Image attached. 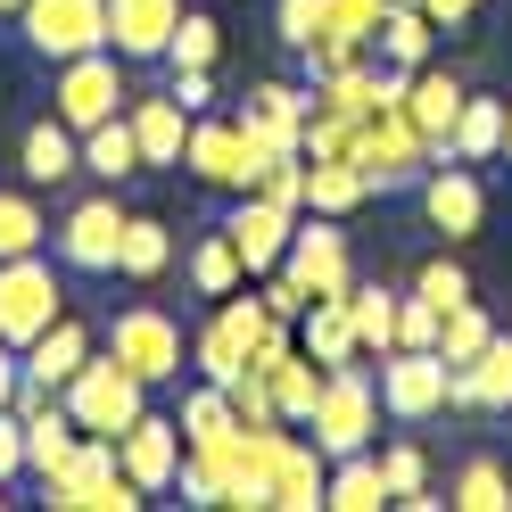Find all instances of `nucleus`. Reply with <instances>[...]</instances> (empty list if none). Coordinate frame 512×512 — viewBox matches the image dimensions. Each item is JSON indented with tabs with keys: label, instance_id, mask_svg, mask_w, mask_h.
Wrapping results in <instances>:
<instances>
[{
	"label": "nucleus",
	"instance_id": "nucleus-1",
	"mask_svg": "<svg viewBox=\"0 0 512 512\" xmlns=\"http://www.w3.org/2000/svg\"><path fill=\"white\" fill-rule=\"evenodd\" d=\"M306 430H314V446H323L331 463H339V455H364V446H372V430H380V380H372L364 356H347V364L323 372V397H314Z\"/></svg>",
	"mask_w": 512,
	"mask_h": 512
},
{
	"label": "nucleus",
	"instance_id": "nucleus-2",
	"mask_svg": "<svg viewBox=\"0 0 512 512\" xmlns=\"http://www.w3.org/2000/svg\"><path fill=\"white\" fill-rule=\"evenodd\" d=\"M42 504H50V512H141L149 496L124 479L116 438H91V430H83V446L42 479Z\"/></svg>",
	"mask_w": 512,
	"mask_h": 512
},
{
	"label": "nucleus",
	"instance_id": "nucleus-3",
	"mask_svg": "<svg viewBox=\"0 0 512 512\" xmlns=\"http://www.w3.org/2000/svg\"><path fill=\"white\" fill-rule=\"evenodd\" d=\"M58 397H67L75 430H91V438H124V430L149 413V380H141L133 364H116V356H100V347H91L83 372H75Z\"/></svg>",
	"mask_w": 512,
	"mask_h": 512
},
{
	"label": "nucleus",
	"instance_id": "nucleus-4",
	"mask_svg": "<svg viewBox=\"0 0 512 512\" xmlns=\"http://www.w3.org/2000/svg\"><path fill=\"white\" fill-rule=\"evenodd\" d=\"M347 157L364 166V182L389 199V190H422V174L438 166V149L413 133V116L405 108H372L364 124H356V141H347Z\"/></svg>",
	"mask_w": 512,
	"mask_h": 512
},
{
	"label": "nucleus",
	"instance_id": "nucleus-5",
	"mask_svg": "<svg viewBox=\"0 0 512 512\" xmlns=\"http://www.w3.org/2000/svg\"><path fill=\"white\" fill-rule=\"evenodd\" d=\"M58 314H67V281H58V265L34 248V256H0V339L17 347H34Z\"/></svg>",
	"mask_w": 512,
	"mask_h": 512
},
{
	"label": "nucleus",
	"instance_id": "nucleus-6",
	"mask_svg": "<svg viewBox=\"0 0 512 512\" xmlns=\"http://www.w3.org/2000/svg\"><path fill=\"white\" fill-rule=\"evenodd\" d=\"M124 207L116 190H91V199H75L67 215L50 223V256H58V273H116V248H124Z\"/></svg>",
	"mask_w": 512,
	"mask_h": 512
},
{
	"label": "nucleus",
	"instance_id": "nucleus-7",
	"mask_svg": "<svg viewBox=\"0 0 512 512\" xmlns=\"http://www.w3.org/2000/svg\"><path fill=\"white\" fill-rule=\"evenodd\" d=\"M124 108H133V83H124L116 50H83L67 67H50V116H67L75 133H91V124H108Z\"/></svg>",
	"mask_w": 512,
	"mask_h": 512
},
{
	"label": "nucleus",
	"instance_id": "nucleus-8",
	"mask_svg": "<svg viewBox=\"0 0 512 512\" xmlns=\"http://www.w3.org/2000/svg\"><path fill=\"white\" fill-rule=\"evenodd\" d=\"M108 356L133 364L149 389H174L190 347H182V323H174L166 306H116V314H108Z\"/></svg>",
	"mask_w": 512,
	"mask_h": 512
},
{
	"label": "nucleus",
	"instance_id": "nucleus-9",
	"mask_svg": "<svg viewBox=\"0 0 512 512\" xmlns=\"http://www.w3.org/2000/svg\"><path fill=\"white\" fill-rule=\"evenodd\" d=\"M17 34L42 67H67L83 50H108V0H25Z\"/></svg>",
	"mask_w": 512,
	"mask_h": 512
},
{
	"label": "nucleus",
	"instance_id": "nucleus-10",
	"mask_svg": "<svg viewBox=\"0 0 512 512\" xmlns=\"http://www.w3.org/2000/svg\"><path fill=\"white\" fill-rule=\"evenodd\" d=\"M372 380H380V413L405 422V430H422V422L446 413V356L438 347H389Z\"/></svg>",
	"mask_w": 512,
	"mask_h": 512
},
{
	"label": "nucleus",
	"instance_id": "nucleus-11",
	"mask_svg": "<svg viewBox=\"0 0 512 512\" xmlns=\"http://www.w3.org/2000/svg\"><path fill=\"white\" fill-rule=\"evenodd\" d=\"M281 273H290L306 298H347V290H356V256H347L339 215H298V232H290V256H281Z\"/></svg>",
	"mask_w": 512,
	"mask_h": 512
},
{
	"label": "nucleus",
	"instance_id": "nucleus-12",
	"mask_svg": "<svg viewBox=\"0 0 512 512\" xmlns=\"http://www.w3.org/2000/svg\"><path fill=\"white\" fill-rule=\"evenodd\" d=\"M215 223L232 232V248H240V265H248V273H281V256H290V232H298V207L265 199V190H240V199L223 207Z\"/></svg>",
	"mask_w": 512,
	"mask_h": 512
},
{
	"label": "nucleus",
	"instance_id": "nucleus-13",
	"mask_svg": "<svg viewBox=\"0 0 512 512\" xmlns=\"http://www.w3.org/2000/svg\"><path fill=\"white\" fill-rule=\"evenodd\" d=\"M182 422L174 413H141L133 430L116 438V463H124V479H133L141 496H174V471H182Z\"/></svg>",
	"mask_w": 512,
	"mask_h": 512
},
{
	"label": "nucleus",
	"instance_id": "nucleus-14",
	"mask_svg": "<svg viewBox=\"0 0 512 512\" xmlns=\"http://www.w3.org/2000/svg\"><path fill=\"white\" fill-rule=\"evenodd\" d=\"M422 215H430V232L471 240L479 223H488V190H479V166H463V157H438V166L422 174Z\"/></svg>",
	"mask_w": 512,
	"mask_h": 512
},
{
	"label": "nucleus",
	"instance_id": "nucleus-15",
	"mask_svg": "<svg viewBox=\"0 0 512 512\" xmlns=\"http://www.w3.org/2000/svg\"><path fill=\"white\" fill-rule=\"evenodd\" d=\"M182 25V0H108V50L124 67H149V58H166Z\"/></svg>",
	"mask_w": 512,
	"mask_h": 512
},
{
	"label": "nucleus",
	"instance_id": "nucleus-16",
	"mask_svg": "<svg viewBox=\"0 0 512 512\" xmlns=\"http://www.w3.org/2000/svg\"><path fill=\"white\" fill-rule=\"evenodd\" d=\"M182 166L190 182L207 190H248V166H240V116H190V141H182Z\"/></svg>",
	"mask_w": 512,
	"mask_h": 512
},
{
	"label": "nucleus",
	"instance_id": "nucleus-17",
	"mask_svg": "<svg viewBox=\"0 0 512 512\" xmlns=\"http://www.w3.org/2000/svg\"><path fill=\"white\" fill-rule=\"evenodd\" d=\"M17 174L34 182V190H42V182H50V190L75 182V174H83V133H75L67 116H34V124H25V141H17Z\"/></svg>",
	"mask_w": 512,
	"mask_h": 512
},
{
	"label": "nucleus",
	"instance_id": "nucleus-18",
	"mask_svg": "<svg viewBox=\"0 0 512 512\" xmlns=\"http://www.w3.org/2000/svg\"><path fill=\"white\" fill-rule=\"evenodd\" d=\"M463 75L455 67H413V91H405V116H413V133H422L438 157H446V141H455V116H463Z\"/></svg>",
	"mask_w": 512,
	"mask_h": 512
},
{
	"label": "nucleus",
	"instance_id": "nucleus-19",
	"mask_svg": "<svg viewBox=\"0 0 512 512\" xmlns=\"http://www.w3.org/2000/svg\"><path fill=\"white\" fill-rule=\"evenodd\" d=\"M124 124H133V141H141V166H182L190 108L174 100V91H157V100H133V108H124Z\"/></svg>",
	"mask_w": 512,
	"mask_h": 512
},
{
	"label": "nucleus",
	"instance_id": "nucleus-20",
	"mask_svg": "<svg viewBox=\"0 0 512 512\" xmlns=\"http://www.w3.org/2000/svg\"><path fill=\"white\" fill-rule=\"evenodd\" d=\"M372 58H380V67H430V58H438V25L422 17V9H413V0H389V17H380V34H372Z\"/></svg>",
	"mask_w": 512,
	"mask_h": 512
},
{
	"label": "nucleus",
	"instance_id": "nucleus-21",
	"mask_svg": "<svg viewBox=\"0 0 512 512\" xmlns=\"http://www.w3.org/2000/svg\"><path fill=\"white\" fill-rule=\"evenodd\" d=\"M323 488H331V455H323V446H306V438H290V446H281V463H273V512H314Z\"/></svg>",
	"mask_w": 512,
	"mask_h": 512
},
{
	"label": "nucleus",
	"instance_id": "nucleus-22",
	"mask_svg": "<svg viewBox=\"0 0 512 512\" xmlns=\"http://www.w3.org/2000/svg\"><path fill=\"white\" fill-rule=\"evenodd\" d=\"M372 199V182L356 157H306V207L298 215H356Z\"/></svg>",
	"mask_w": 512,
	"mask_h": 512
},
{
	"label": "nucleus",
	"instance_id": "nucleus-23",
	"mask_svg": "<svg viewBox=\"0 0 512 512\" xmlns=\"http://www.w3.org/2000/svg\"><path fill=\"white\" fill-rule=\"evenodd\" d=\"M306 108H314V91H306V83H256V91H248V108H240V124H256L273 149H298Z\"/></svg>",
	"mask_w": 512,
	"mask_h": 512
},
{
	"label": "nucleus",
	"instance_id": "nucleus-24",
	"mask_svg": "<svg viewBox=\"0 0 512 512\" xmlns=\"http://www.w3.org/2000/svg\"><path fill=\"white\" fill-rule=\"evenodd\" d=\"M83 356H91V331L75 323V314H58V323L25 347V380H42V389H67V380L83 372Z\"/></svg>",
	"mask_w": 512,
	"mask_h": 512
},
{
	"label": "nucleus",
	"instance_id": "nucleus-25",
	"mask_svg": "<svg viewBox=\"0 0 512 512\" xmlns=\"http://www.w3.org/2000/svg\"><path fill=\"white\" fill-rule=\"evenodd\" d=\"M323 504H331V512H380V504H397V496H389V471H380V446H364V455H339V463H331Z\"/></svg>",
	"mask_w": 512,
	"mask_h": 512
},
{
	"label": "nucleus",
	"instance_id": "nucleus-26",
	"mask_svg": "<svg viewBox=\"0 0 512 512\" xmlns=\"http://www.w3.org/2000/svg\"><path fill=\"white\" fill-rule=\"evenodd\" d=\"M83 174L91 182H133V174H149L141 166V141H133V124H124V116H108V124H91V133H83Z\"/></svg>",
	"mask_w": 512,
	"mask_h": 512
},
{
	"label": "nucleus",
	"instance_id": "nucleus-27",
	"mask_svg": "<svg viewBox=\"0 0 512 512\" xmlns=\"http://www.w3.org/2000/svg\"><path fill=\"white\" fill-rule=\"evenodd\" d=\"M446 504L455 512H512V471L496 455H463L455 479H446Z\"/></svg>",
	"mask_w": 512,
	"mask_h": 512
},
{
	"label": "nucleus",
	"instance_id": "nucleus-28",
	"mask_svg": "<svg viewBox=\"0 0 512 512\" xmlns=\"http://www.w3.org/2000/svg\"><path fill=\"white\" fill-rule=\"evenodd\" d=\"M298 347L314 364H347V356H364L356 347V323H347V298H314L306 314H298Z\"/></svg>",
	"mask_w": 512,
	"mask_h": 512
},
{
	"label": "nucleus",
	"instance_id": "nucleus-29",
	"mask_svg": "<svg viewBox=\"0 0 512 512\" xmlns=\"http://www.w3.org/2000/svg\"><path fill=\"white\" fill-rule=\"evenodd\" d=\"M446 157H463V166H496L504 157V100H463V116H455V141H446Z\"/></svg>",
	"mask_w": 512,
	"mask_h": 512
},
{
	"label": "nucleus",
	"instance_id": "nucleus-30",
	"mask_svg": "<svg viewBox=\"0 0 512 512\" xmlns=\"http://www.w3.org/2000/svg\"><path fill=\"white\" fill-rule=\"evenodd\" d=\"M347 323H356V347L380 364L397 347V290H380V281H356L347 290Z\"/></svg>",
	"mask_w": 512,
	"mask_h": 512
},
{
	"label": "nucleus",
	"instance_id": "nucleus-31",
	"mask_svg": "<svg viewBox=\"0 0 512 512\" xmlns=\"http://www.w3.org/2000/svg\"><path fill=\"white\" fill-rule=\"evenodd\" d=\"M323 372L331 364H314L306 347H290V356H281L265 380H273V405H281V422L290 430H306V413H314V397H323Z\"/></svg>",
	"mask_w": 512,
	"mask_h": 512
},
{
	"label": "nucleus",
	"instance_id": "nucleus-32",
	"mask_svg": "<svg viewBox=\"0 0 512 512\" xmlns=\"http://www.w3.org/2000/svg\"><path fill=\"white\" fill-rule=\"evenodd\" d=\"M174 265V232L157 215H124V248H116V273L124 281H157Z\"/></svg>",
	"mask_w": 512,
	"mask_h": 512
},
{
	"label": "nucleus",
	"instance_id": "nucleus-33",
	"mask_svg": "<svg viewBox=\"0 0 512 512\" xmlns=\"http://www.w3.org/2000/svg\"><path fill=\"white\" fill-rule=\"evenodd\" d=\"M240 281H248V265H240L232 232H223V223H215V232H199V248H190V290H199V298H232Z\"/></svg>",
	"mask_w": 512,
	"mask_h": 512
},
{
	"label": "nucleus",
	"instance_id": "nucleus-34",
	"mask_svg": "<svg viewBox=\"0 0 512 512\" xmlns=\"http://www.w3.org/2000/svg\"><path fill=\"white\" fill-rule=\"evenodd\" d=\"M380 471H389V496L405 504V512H438L446 496H430V455L413 438H389L380 446Z\"/></svg>",
	"mask_w": 512,
	"mask_h": 512
},
{
	"label": "nucleus",
	"instance_id": "nucleus-35",
	"mask_svg": "<svg viewBox=\"0 0 512 512\" xmlns=\"http://www.w3.org/2000/svg\"><path fill=\"white\" fill-rule=\"evenodd\" d=\"M50 240V215L34 207V190H0V256H34Z\"/></svg>",
	"mask_w": 512,
	"mask_h": 512
},
{
	"label": "nucleus",
	"instance_id": "nucleus-36",
	"mask_svg": "<svg viewBox=\"0 0 512 512\" xmlns=\"http://www.w3.org/2000/svg\"><path fill=\"white\" fill-rule=\"evenodd\" d=\"M496 339V323L479 314V298H463V306H446V323H438V356L446 364H479V347Z\"/></svg>",
	"mask_w": 512,
	"mask_h": 512
},
{
	"label": "nucleus",
	"instance_id": "nucleus-37",
	"mask_svg": "<svg viewBox=\"0 0 512 512\" xmlns=\"http://www.w3.org/2000/svg\"><path fill=\"white\" fill-rule=\"evenodd\" d=\"M190 364H199V380H223V389H232V380L248 372V347H240V339H232V331H223L215 314H207V331L190 339Z\"/></svg>",
	"mask_w": 512,
	"mask_h": 512
},
{
	"label": "nucleus",
	"instance_id": "nucleus-38",
	"mask_svg": "<svg viewBox=\"0 0 512 512\" xmlns=\"http://www.w3.org/2000/svg\"><path fill=\"white\" fill-rule=\"evenodd\" d=\"M471 380H479V413H512V331H496L488 347H479Z\"/></svg>",
	"mask_w": 512,
	"mask_h": 512
},
{
	"label": "nucleus",
	"instance_id": "nucleus-39",
	"mask_svg": "<svg viewBox=\"0 0 512 512\" xmlns=\"http://www.w3.org/2000/svg\"><path fill=\"white\" fill-rule=\"evenodd\" d=\"M215 50H223V25L207 9H182L174 42H166V67H215Z\"/></svg>",
	"mask_w": 512,
	"mask_h": 512
},
{
	"label": "nucleus",
	"instance_id": "nucleus-40",
	"mask_svg": "<svg viewBox=\"0 0 512 512\" xmlns=\"http://www.w3.org/2000/svg\"><path fill=\"white\" fill-rule=\"evenodd\" d=\"M356 124H364V116H339V108L314 100V108H306V124H298V157H347Z\"/></svg>",
	"mask_w": 512,
	"mask_h": 512
},
{
	"label": "nucleus",
	"instance_id": "nucleus-41",
	"mask_svg": "<svg viewBox=\"0 0 512 512\" xmlns=\"http://www.w3.org/2000/svg\"><path fill=\"white\" fill-rule=\"evenodd\" d=\"M413 298H430V306L446 314V306H463V298H471V273L455 265V256H430V265L413 273Z\"/></svg>",
	"mask_w": 512,
	"mask_h": 512
},
{
	"label": "nucleus",
	"instance_id": "nucleus-42",
	"mask_svg": "<svg viewBox=\"0 0 512 512\" xmlns=\"http://www.w3.org/2000/svg\"><path fill=\"white\" fill-rule=\"evenodd\" d=\"M273 34L290 50H306L314 34H323V0H273Z\"/></svg>",
	"mask_w": 512,
	"mask_h": 512
},
{
	"label": "nucleus",
	"instance_id": "nucleus-43",
	"mask_svg": "<svg viewBox=\"0 0 512 512\" xmlns=\"http://www.w3.org/2000/svg\"><path fill=\"white\" fill-rule=\"evenodd\" d=\"M232 413H240V422H281V405H273V380L256 372V364L232 380Z\"/></svg>",
	"mask_w": 512,
	"mask_h": 512
},
{
	"label": "nucleus",
	"instance_id": "nucleus-44",
	"mask_svg": "<svg viewBox=\"0 0 512 512\" xmlns=\"http://www.w3.org/2000/svg\"><path fill=\"white\" fill-rule=\"evenodd\" d=\"M438 323L446 314L430 298H397V347H438Z\"/></svg>",
	"mask_w": 512,
	"mask_h": 512
},
{
	"label": "nucleus",
	"instance_id": "nucleus-45",
	"mask_svg": "<svg viewBox=\"0 0 512 512\" xmlns=\"http://www.w3.org/2000/svg\"><path fill=\"white\" fill-rule=\"evenodd\" d=\"M166 91H174L190 116H207L215 108V67H166Z\"/></svg>",
	"mask_w": 512,
	"mask_h": 512
},
{
	"label": "nucleus",
	"instance_id": "nucleus-46",
	"mask_svg": "<svg viewBox=\"0 0 512 512\" xmlns=\"http://www.w3.org/2000/svg\"><path fill=\"white\" fill-rule=\"evenodd\" d=\"M25 479V413L0 405V488H17Z\"/></svg>",
	"mask_w": 512,
	"mask_h": 512
},
{
	"label": "nucleus",
	"instance_id": "nucleus-47",
	"mask_svg": "<svg viewBox=\"0 0 512 512\" xmlns=\"http://www.w3.org/2000/svg\"><path fill=\"white\" fill-rule=\"evenodd\" d=\"M265 199H281V207H306V157H273V174L256 182Z\"/></svg>",
	"mask_w": 512,
	"mask_h": 512
},
{
	"label": "nucleus",
	"instance_id": "nucleus-48",
	"mask_svg": "<svg viewBox=\"0 0 512 512\" xmlns=\"http://www.w3.org/2000/svg\"><path fill=\"white\" fill-rule=\"evenodd\" d=\"M265 306H273V314H281V323H298V314H306V306H314V298H306V290H298V281H290V273H273V290H265Z\"/></svg>",
	"mask_w": 512,
	"mask_h": 512
},
{
	"label": "nucleus",
	"instance_id": "nucleus-49",
	"mask_svg": "<svg viewBox=\"0 0 512 512\" xmlns=\"http://www.w3.org/2000/svg\"><path fill=\"white\" fill-rule=\"evenodd\" d=\"M471 9H479V0H422V17L438 25V34H455V25H463Z\"/></svg>",
	"mask_w": 512,
	"mask_h": 512
},
{
	"label": "nucleus",
	"instance_id": "nucleus-50",
	"mask_svg": "<svg viewBox=\"0 0 512 512\" xmlns=\"http://www.w3.org/2000/svg\"><path fill=\"white\" fill-rule=\"evenodd\" d=\"M17 380H25V356L0 339V405H17Z\"/></svg>",
	"mask_w": 512,
	"mask_h": 512
},
{
	"label": "nucleus",
	"instance_id": "nucleus-51",
	"mask_svg": "<svg viewBox=\"0 0 512 512\" xmlns=\"http://www.w3.org/2000/svg\"><path fill=\"white\" fill-rule=\"evenodd\" d=\"M496 166H512V100H504V157H496Z\"/></svg>",
	"mask_w": 512,
	"mask_h": 512
},
{
	"label": "nucleus",
	"instance_id": "nucleus-52",
	"mask_svg": "<svg viewBox=\"0 0 512 512\" xmlns=\"http://www.w3.org/2000/svg\"><path fill=\"white\" fill-rule=\"evenodd\" d=\"M17 9H25V0H0V17H17Z\"/></svg>",
	"mask_w": 512,
	"mask_h": 512
},
{
	"label": "nucleus",
	"instance_id": "nucleus-53",
	"mask_svg": "<svg viewBox=\"0 0 512 512\" xmlns=\"http://www.w3.org/2000/svg\"><path fill=\"white\" fill-rule=\"evenodd\" d=\"M0 504H9V488H0Z\"/></svg>",
	"mask_w": 512,
	"mask_h": 512
},
{
	"label": "nucleus",
	"instance_id": "nucleus-54",
	"mask_svg": "<svg viewBox=\"0 0 512 512\" xmlns=\"http://www.w3.org/2000/svg\"><path fill=\"white\" fill-rule=\"evenodd\" d=\"M413 9H422V0H413Z\"/></svg>",
	"mask_w": 512,
	"mask_h": 512
}]
</instances>
